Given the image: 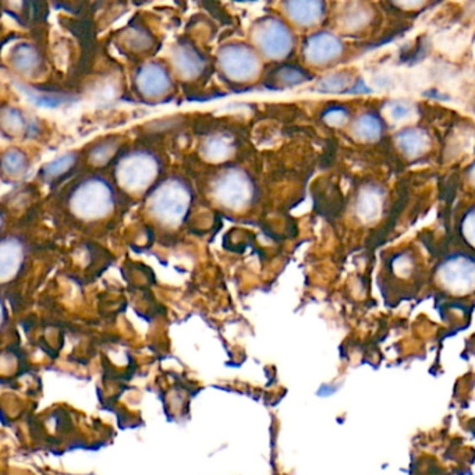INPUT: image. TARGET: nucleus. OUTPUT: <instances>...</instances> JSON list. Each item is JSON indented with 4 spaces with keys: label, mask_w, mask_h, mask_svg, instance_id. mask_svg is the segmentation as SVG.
Listing matches in <instances>:
<instances>
[{
    "label": "nucleus",
    "mask_w": 475,
    "mask_h": 475,
    "mask_svg": "<svg viewBox=\"0 0 475 475\" xmlns=\"http://www.w3.org/2000/svg\"><path fill=\"white\" fill-rule=\"evenodd\" d=\"M71 209L84 219H99L109 215L113 209L111 186L99 177L82 181L73 192Z\"/></svg>",
    "instance_id": "2"
},
{
    "label": "nucleus",
    "mask_w": 475,
    "mask_h": 475,
    "mask_svg": "<svg viewBox=\"0 0 475 475\" xmlns=\"http://www.w3.org/2000/svg\"><path fill=\"white\" fill-rule=\"evenodd\" d=\"M218 59L223 74L236 82L252 81L259 76L261 60L255 50L247 45H226L221 49Z\"/></svg>",
    "instance_id": "4"
},
{
    "label": "nucleus",
    "mask_w": 475,
    "mask_h": 475,
    "mask_svg": "<svg viewBox=\"0 0 475 475\" xmlns=\"http://www.w3.org/2000/svg\"><path fill=\"white\" fill-rule=\"evenodd\" d=\"M252 39L262 55L280 60L293 50L294 36L290 28L276 17H265L255 23Z\"/></svg>",
    "instance_id": "3"
},
{
    "label": "nucleus",
    "mask_w": 475,
    "mask_h": 475,
    "mask_svg": "<svg viewBox=\"0 0 475 475\" xmlns=\"http://www.w3.org/2000/svg\"><path fill=\"white\" fill-rule=\"evenodd\" d=\"M408 113H410V108H408V104H406V103H395L390 109V115L396 120L407 118Z\"/></svg>",
    "instance_id": "24"
},
{
    "label": "nucleus",
    "mask_w": 475,
    "mask_h": 475,
    "mask_svg": "<svg viewBox=\"0 0 475 475\" xmlns=\"http://www.w3.org/2000/svg\"><path fill=\"white\" fill-rule=\"evenodd\" d=\"M173 63L177 73L186 78L197 77L203 66L205 59L192 45H177L173 54Z\"/></svg>",
    "instance_id": "10"
},
{
    "label": "nucleus",
    "mask_w": 475,
    "mask_h": 475,
    "mask_svg": "<svg viewBox=\"0 0 475 475\" xmlns=\"http://www.w3.org/2000/svg\"><path fill=\"white\" fill-rule=\"evenodd\" d=\"M74 164H76V156L73 153H66V155L58 157V159L47 164L43 168L42 173L47 179H55V177H59V176L65 175L66 172H69L74 166Z\"/></svg>",
    "instance_id": "16"
},
{
    "label": "nucleus",
    "mask_w": 475,
    "mask_h": 475,
    "mask_svg": "<svg viewBox=\"0 0 475 475\" xmlns=\"http://www.w3.org/2000/svg\"><path fill=\"white\" fill-rule=\"evenodd\" d=\"M285 10L296 24L309 27L321 20L324 5L320 2H287L285 3Z\"/></svg>",
    "instance_id": "11"
},
{
    "label": "nucleus",
    "mask_w": 475,
    "mask_h": 475,
    "mask_svg": "<svg viewBox=\"0 0 475 475\" xmlns=\"http://www.w3.org/2000/svg\"><path fill=\"white\" fill-rule=\"evenodd\" d=\"M464 230H465L467 239H468L472 244H475V212L471 214V215L467 218V221H465V223H464Z\"/></svg>",
    "instance_id": "26"
},
{
    "label": "nucleus",
    "mask_w": 475,
    "mask_h": 475,
    "mask_svg": "<svg viewBox=\"0 0 475 475\" xmlns=\"http://www.w3.org/2000/svg\"><path fill=\"white\" fill-rule=\"evenodd\" d=\"M441 276L450 290L468 291L475 286V263L463 256L453 258L445 263Z\"/></svg>",
    "instance_id": "9"
},
{
    "label": "nucleus",
    "mask_w": 475,
    "mask_h": 475,
    "mask_svg": "<svg viewBox=\"0 0 475 475\" xmlns=\"http://www.w3.org/2000/svg\"><path fill=\"white\" fill-rule=\"evenodd\" d=\"M21 244L14 239H8L2 244V256H0V262H2V275L8 276L9 274H14L23 256V250L20 247Z\"/></svg>",
    "instance_id": "12"
},
{
    "label": "nucleus",
    "mask_w": 475,
    "mask_h": 475,
    "mask_svg": "<svg viewBox=\"0 0 475 475\" xmlns=\"http://www.w3.org/2000/svg\"><path fill=\"white\" fill-rule=\"evenodd\" d=\"M2 122H3V127L6 130H9L10 133H19L21 130H24V118L21 116V113L19 111L14 109H9L5 111L3 116H2Z\"/></svg>",
    "instance_id": "22"
},
{
    "label": "nucleus",
    "mask_w": 475,
    "mask_h": 475,
    "mask_svg": "<svg viewBox=\"0 0 475 475\" xmlns=\"http://www.w3.org/2000/svg\"><path fill=\"white\" fill-rule=\"evenodd\" d=\"M159 172L156 157L146 152H133L118 165L116 176L122 187L129 191H142L152 184Z\"/></svg>",
    "instance_id": "5"
},
{
    "label": "nucleus",
    "mask_w": 475,
    "mask_h": 475,
    "mask_svg": "<svg viewBox=\"0 0 475 475\" xmlns=\"http://www.w3.org/2000/svg\"><path fill=\"white\" fill-rule=\"evenodd\" d=\"M399 144L407 153L417 155L427 148V137L418 130H406L400 133Z\"/></svg>",
    "instance_id": "15"
},
{
    "label": "nucleus",
    "mask_w": 475,
    "mask_h": 475,
    "mask_svg": "<svg viewBox=\"0 0 475 475\" xmlns=\"http://www.w3.org/2000/svg\"><path fill=\"white\" fill-rule=\"evenodd\" d=\"M349 81L350 78L344 73H335L321 80L318 87L321 88V91H325V92H338L346 88Z\"/></svg>",
    "instance_id": "21"
},
{
    "label": "nucleus",
    "mask_w": 475,
    "mask_h": 475,
    "mask_svg": "<svg viewBox=\"0 0 475 475\" xmlns=\"http://www.w3.org/2000/svg\"><path fill=\"white\" fill-rule=\"evenodd\" d=\"M472 176H474V179H475V168H474V170H472Z\"/></svg>",
    "instance_id": "27"
},
{
    "label": "nucleus",
    "mask_w": 475,
    "mask_h": 475,
    "mask_svg": "<svg viewBox=\"0 0 475 475\" xmlns=\"http://www.w3.org/2000/svg\"><path fill=\"white\" fill-rule=\"evenodd\" d=\"M232 142L225 137H210L202 144V153L206 159L210 161H223L232 153Z\"/></svg>",
    "instance_id": "14"
},
{
    "label": "nucleus",
    "mask_w": 475,
    "mask_h": 475,
    "mask_svg": "<svg viewBox=\"0 0 475 475\" xmlns=\"http://www.w3.org/2000/svg\"><path fill=\"white\" fill-rule=\"evenodd\" d=\"M342 42L329 32L311 35L304 43V56L312 65H325L339 58L342 54Z\"/></svg>",
    "instance_id": "7"
},
{
    "label": "nucleus",
    "mask_w": 475,
    "mask_h": 475,
    "mask_svg": "<svg viewBox=\"0 0 475 475\" xmlns=\"http://www.w3.org/2000/svg\"><path fill=\"white\" fill-rule=\"evenodd\" d=\"M346 119V111L336 108V109H331L327 113V120L332 124H340L342 122H344Z\"/></svg>",
    "instance_id": "25"
},
{
    "label": "nucleus",
    "mask_w": 475,
    "mask_h": 475,
    "mask_svg": "<svg viewBox=\"0 0 475 475\" xmlns=\"http://www.w3.org/2000/svg\"><path fill=\"white\" fill-rule=\"evenodd\" d=\"M214 195L226 208L241 209L251 202L254 184L243 170L229 169L214 183Z\"/></svg>",
    "instance_id": "6"
},
{
    "label": "nucleus",
    "mask_w": 475,
    "mask_h": 475,
    "mask_svg": "<svg viewBox=\"0 0 475 475\" xmlns=\"http://www.w3.org/2000/svg\"><path fill=\"white\" fill-rule=\"evenodd\" d=\"M190 203V190L184 183L173 179L153 191L149 198V210L161 223L177 226L184 221Z\"/></svg>",
    "instance_id": "1"
},
{
    "label": "nucleus",
    "mask_w": 475,
    "mask_h": 475,
    "mask_svg": "<svg viewBox=\"0 0 475 475\" xmlns=\"http://www.w3.org/2000/svg\"><path fill=\"white\" fill-rule=\"evenodd\" d=\"M12 65L16 70L21 73H30L38 69L39 66V55L36 50L30 45H20L17 46L12 54Z\"/></svg>",
    "instance_id": "13"
},
{
    "label": "nucleus",
    "mask_w": 475,
    "mask_h": 475,
    "mask_svg": "<svg viewBox=\"0 0 475 475\" xmlns=\"http://www.w3.org/2000/svg\"><path fill=\"white\" fill-rule=\"evenodd\" d=\"M109 145H112V144H103V145H100V148H96L92 153L93 161H96L98 164L107 162L111 157V155H113V151H111Z\"/></svg>",
    "instance_id": "23"
},
{
    "label": "nucleus",
    "mask_w": 475,
    "mask_h": 475,
    "mask_svg": "<svg viewBox=\"0 0 475 475\" xmlns=\"http://www.w3.org/2000/svg\"><path fill=\"white\" fill-rule=\"evenodd\" d=\"M379 206H381L379 197L377 194L368 192L358 202V212H360L361 217H364L366 219L368 218H374L378 214Z\"/></svg>",
    "instance_id": "20"
},
{
    "label": "nucleus",
    "mask_w": 475,
    "mask_h": 475,
    "mask_svg": "<svg viewBox=\"0 0 475 475\" xmlns=\"http://www.w3.org/2000/svg\"><path fill=\"white\" fill-rule=\"evenodd\" d=\"M137 89L146 98H159L170 91L172 81L165 67L146 63L135 74Z\"/></svg>",
    "instance_id": "8"
},
{
    "label": "nucleus",
    "mask_w": 475,
    "mask_h": 475,
    "mask_svg": "<svg viewBox=\"0 0 475 475\" xmlns=\"http://www.w3.org/2000/svg\"><path fill=\"white\" fill-rule=\"evenodd\" d=\"M271 80L276 81L285 87H293V85H297V84L307 81L308 78H307L305 71L296 69L294 66H283L282 69H279L274 73V77Z\"/></svg>",
    "instance_id": "17"
},
{
    "label": "nucleus",
    "mask_w": 475,
    "mask_h": 475,
    "mask_svg": "<svg viewBox=\"0 0 475 475\" xmlns=\"http://www.w3.org/2000/svg\"><path fill=\"white\" fill-rule=\"evenodd\" d=\"M27 169V157L21 151L9 149L3 155V170L10 176L23 173Z\"/></svg>",
    "instance_id": "18"
},
{
    "label": "nucleus",
    "mask_w": 475,
    "mask_h": 475,
    "mask_svg": "<svg viewBox=\"0 0 475 475\" xmlns=\"http://www.w3.org/2000/svg\"><path fill=\"white\" fill-rule=\"evenodd\" d=\"M382 124L381 120L374 115H364L357 122V134H360L362 138H377L381 135Z\"/></svg>",
    "instance_id": "19"
}]
</instances>
